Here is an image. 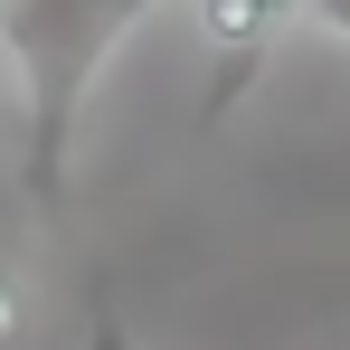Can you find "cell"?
<instances>
[{
	"instance_id": "4",
	"label": "cell",
	"mask_w": 350,
	"mask_h": 350,
	"mask_svg": "<svg viewBox=\"0 0 350 350\" xmlns=\"http://www.w3.org/2000/svg\"><path fill=\"white\" fill-rule=\"evenodd\" d=\"M19 322H29V303H19V284H10V275H0V350L19 341Z\"/></svg>"
},
{
	"instance_id": "2",
	"label": "cell",
	"mask_w": 350,
	"mask_h": 350,
	"mask_svg": "<svg viewBox=\"0 0 350 350\" xmlns=\"http://www.w3.org/2000/svg\"><path fill=\"white\" fill-rule=\"evenodd\" d=\"M293 19H303V0H199V48H208V114L199 123H228L246 105V85L265 76Z\"/></svg>"
},
{
	"instance_id": "1",
	"label": "cell",
	"mask_w": 350,
	"mask_h": 350,
	"mask_svg": "<svg viewBox=\"0 0 350 350\" xmlns=\"http://www.w3.org/2000/svg\"><path fill=\"white\" fill-rule=\"evenodd\" d=\"M142 10L152 0H0V57L19 76V171L38 208H66L85 95L142 29Z\"/></svg>"
},
{
	"instance_id": "5",
	"label": "cell",
	"mask_w": 350,
	"mask_h": 350,
	"mask_svg": "<svg viewBox=\"0 0 350 350\" xmlns=\"http://www.w3.org/2000/svg\"><path fill=\"white\" fill-rule=\"evenodd\" d=\"M85 350H142V341H133V332H123L114 312H95V332H85Z\"/></svg>"
},
{
	"instance_id": "3",
	"label": "cell",
	"mask_w": 350,
	"mask_h": 350,
	"mask_svg": "<svg viewBox=\"0 0 350 350\" xmlns=\"http://www.w3.org/2000/svg\"><path fill=\"white\" fill-rule=\"evenodd\" d=\"M303 19H312V29H332V38L350 48V0H303Z\"/></svg>"
}]
</instances>
